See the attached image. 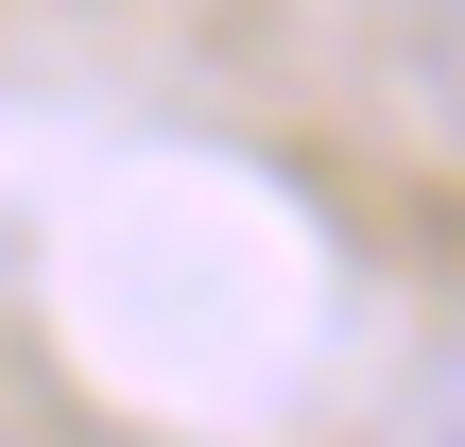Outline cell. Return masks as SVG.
<instances>
[{"label": "cell", "mask_w": 465, "mask_h": 447, "mask_svg": "<svg viewBox=\"0 0 465 447\" xmlns=\"http://www.w3.org/2000/svg\"><path fill=\"white\" fill-rule=\"evenodd\" d=\"M431 447H465V362H449V379H431Z\"/></svg>", "instance_id": "2"}, {"label": "cell", "mask_w": 465, "mask_h": 447, "mask_svg": "<svg viewBox=\"0 0 465 447\" xmlns=\"http://www.w3.org/2000/svg\"><path fill=\"white\" fill-rule=\"evenodd\" d=\"M431 17H449V0H431Z\"/></svg>", "instance_id": "3"}, {"label": "cell", "mask_w": 465, "mask_h": 447, "mask_svg": "<svg viewBox=\"0 0 465 447\" xmlns=\"http://www.w3.org/2000/svg\"><path fill=\"white\" fill-rule=\"evenodd\" d=\"M431 69H449V121H465V0L431 17Z\"/></svg>", "instance_id": "1"}]
</instances>
